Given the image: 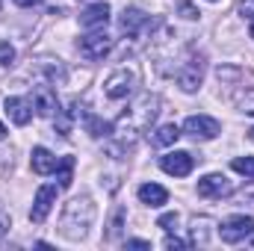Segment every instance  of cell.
Returning a JSON list of instances; mask_svg holds the SVG:
<instances>
[{"label":"cell","mask_w":254,"mask_h":251,"mask_svg":"<svg viewBox=\"0 0 254 251\" xmlns=\"http://www.w3.org/2000/svg\"><path fill=\"white\" fill-rule=\"evenodd\" d=\"M92 222H95V201L89 195H77V198H71L65 204L63 219H60V234L65 240L77 243V240H83L89 234Z\"/></svg>","instance_id":"6da1fadb"},{"label":"cell","mask_w":254,"mask_h":251,"mask_svg":"<svg viewBox=\"0 0 254 251\" xmlns=\"http://www.w3.org/2000/svg\"><path fill=\"white\" fill-rule=\"evenodd\" d=\"M136 86H139V74L133 71V68H116L110 77H107V83H104V92H107V98L110 101H127L133 92H136Z\"/></svg>","instance_id":"7a4b0ae2"},{"label":"cell","mask_w":254,"mask_h":251,"mask_svg":"<svg viewBox=\"0 0 254 251\" xmlns=\"http://www.w3.org/2000/svg\"><path fill=\"white\" fill-rule=\"evenodd\" d=\"M219 237L228 246H240V243L254 246V219H249V216H231L228 222L219 225Z\"/></svg>","instance_id":"3957f363"},{"label":"cell","mask_w":254,"mask_h":251,"mask_svg":"<svg viewBox=\"0 0 254 251\" xmlns=\"http://www.w3.org/2000/svg\"><path fill=\"white\" fill-rule=\"evenodd\" d=\"M77 48H80V54L89 60V63H98V60H104L110 51H113V39L104 33V27L101 30H92L89 36H83L80 42H77Z\"/></svg>","instance_id":"277c9868"},{"label":"cell","mask_w":254,"mask_h":251,"mask_svg":"<svg viewBox=\"0 0 254 251\" xmlns=\"http://www.w3.org/2000/svg\"><path fill=\"white\" fill-rule=\"evenodd\" d=\"M57 195H60V187H54V184H45V187H39V192H36V198H33L30 222L42 225V222L48 219V213L54 210V204H57Z\"/></svg>","instance_id":"5b68a950"},{"label":"cell","mask_w":254,"mask_h":251,"mask_svg":"<svg viewBox=\"0 0 254 251\" xmlns=\"http://www.w3.org/2000/svg\"><path fill=\"white\" fill-rule=\"evenodd\" d=\"M201 83H204V60L201 57H190L184 63V68L178 71V86L192 95V92L201 89Z\"/></svg>","instance_id":"8992f818"},{"label":"cell","mask_w":254,"mask_h":251,"mask_svg":"<svg viewBox=\"0 0 254 251\" xmlns=\"http://www.w3.org/2000/svg\"><path fill=\"white\" fill-rule=\"evenodd\" d=\"M195 166V157L190 151H169L166 157H160V169L172 178H187Z\"/></svg>","instance_id":"52a82bcc"},{"label":"cell","mask_w":254,"mask_h":251,"mask_svg":"<svg viewBox=\"0 0 254 251\" xmlns=\"http://www.w3.org/2000/svg\"><path fill=\"white\" fill-rule=\"evenodd\" d=\"M184 133L192 136V139L207 142V139H216V136H219V122L210 119V116H190V119L184 122Z\"/></svg>","instance_id":"ba28073f"},{"label":"cell","mask_w":254,"mask_h":251,"mask_svg":"<svg viewBox=\"0 0 254 251\" xmlns=\"http://www.w3.org/2000/svg\"><path fill=\"white\" fill-rule=\"evenodd\" d=\"M231 192H234V187L225 175H207V178L198 181V195L201 198H228Z\"/></svg>","instance_id":"9c48e42d"},{"label":"cell","mask_w":254,"mask_h":251,"mask_svg":"<svg viewBox=\"0 0 254 251\" xmlns=\"http://www.w3.org/2000/svg\"><path fill=\"white\" fill-rule=\"evenodd\" d=\"M148 24H151V21H148V15H145L142 9H136V6L125 9V12H122V18H119V27H122V33H125V36H139Z\"/></svg>","instance_id":"30bf717a"},{"label":"cell","mask_w":254,"mask_h":251,"mask_svg":"<svg viewBox=\"0 0 254 251\" xmlns=\"http://www.w3.org/2000/svg\"><path fill=\"white\" fill-rule=\"evenodd\" d=\"M107 21H110V6L107 3H92L80 15V27H86V30H101V27H107Z\"/></svg>","instance_id":"8fae6325"},{"label":"cell","mask_w":254,"mask_h":251,"mask_svg":"<svg viewBox=\"0 0 254 251\" xmlns=\"http://www.w3.org/2000/svg\"><path fill=\"white\" fill-rule=\"evenodd\" d=\"M33 107H36V113H39V116L51 119L54 113H60L57 92H54V89H48V86H39V89H36V95H33Z\"/></svg>","instance_id":"7c38bea8"},{"label":"cell","mask_w":254,"mask_h":251,"mask_svg":"<svg viewBox=\"0 0 254 251\" xmlns=\"http://www.w3.org/2000/svg\"><path fill=\"white\" fill-rule=\"evenodd\" d=\"M6 113H9V119L15 122V125H30V119H33V104L27 101V98H6Z\"/></svg>","instance_id":"4fadbf2b"},{"label":"cell","mask_w":254,"mask_h":251,"mask_svg":"<svg viewBox=\"0 0 254 251\" xmlns=\"http://www.w3.org/2000/svg\"><path fill=\"white\" fill-rule=\"evenodd\" d=\"M30 163H33V172L36 175H51L54 169H57V157L48 151V148H33V157H30Z\"/></svg>","instance_id":"5bb4252c"},{"label":"cell","mask_w":254,"mask_h":251,"mask_svg":"<svg viewBox=\"0 0 254 251\" xmlns=\"http://www.w3.org/2000/svg\"><path fill=\"white\" fill-rule=\"evenodd\" d=\"M139 201L148 204V207H163L169 201V192L160 187V184H142L139 187Z\"/></svg>","instance_id":"9a60e30c"},{"label":"cell","mask_w":254,"mask_h":251,"mask_svg":"<svg viewBox=\"0 0 254 251\" xmlns=\"http://www.w3.org/2000/svg\"><path fill=\"white\" fill-rule=\"evenodd\" d=\"M178 139H181V127L178 125H163L154 136H151V142L160 145V148H169V145H175Z\"/></svg>","instance_id":"2e32d148"},{"label":"cell","mask_w":254,"mask_h":251,"mask_svg":"<svg viewBox=\"0 0 254 251\" xmlns=\"http://www.w3.org/2000/svg\"><path fill=\"white\" fill-rule=\"evenodd\" d=\"M54 172H57L60 189H68V187H71V181H74V157H60Z\"/></svg>","instance_id":"e0dca14e"},{"label":"cell","mask_w":254,"mask_h":251,"mask_svg":"<svg viewBox=\"0 0 254 251\" xmlns=\"http://www.w3.org/2000/svg\"><path fill=\"white\" fill-rule=\"evenodd\" d=\"M86 130H89V136H95V139H107V136L113 133V125L101 122L98 116H86Z\"/></svg>","instance_id":"ac0fdd59"},{"label":"cell","mask_w":254,"mask_h":251,"mask_svg":"<svg viewBox=\"0 0 254 251\" xmlns=\"http://www.w3.org/2000/svg\"><path fill=\"white\" fill-rule=\"evenodd\" d=\"M237 107H240L243 113L254 116V86H249L246 92H237Z\"/></svg>","instance_id":"d6986e66"},{"label":"cell","mask_w":254,"mask_h":251,"mask_svg":"<svg viewBox=\"0 0 254 251\" xmlns=\"http://www.w3.org/2000/svg\"><path fill=\"white\" fill-rule=\"evenodd\" d=\"M210 225H213L210 219H192V240L204 246V243H207V228H210Z\"/></svg>","instance_id":"ffe728a7"},{"label":"cell","mask_w":254,"mask_h":251,"mask_svg":"<svg viewBox=\"0 0 254 251\" xmlns=\"http://www.w3.org/2000/svg\"><path fill=\"white\" fill-rule=\"evenodd\" d=\"M231 166H234V172H240L246 178H254V157H237Z\"/></svg>","instance_id":"44dd1931"},{"label":"cell","mask_w":254,"mask_h":251,"mask_svg":"<svg viewBox=\"0 0 254 251\" xmlns=\"http://www.w3.org/2000/svg\"><path fill=\"white\" fill-rule=\"evenodd\" d=\"M15 63V48L9 42H0V65H12Z\"/></svg>","instance_id":"7402d4cb"},{"label":"cell","mask_w":254,"mask_h":251,"mask_svg":"<svg viewBox=\"0 0 254 251\" xmlns=\"http://www.w3.org/2000/svg\"><path fill=\"white\" fill-rule=\"evenodd\" d=\"M157 228H163V231H175L178 228V213H166V216H160V222H157Z\"/></svg>","instance_id":"603a6c76"},{"label":"cell","mask_w":254,"mask_h":251,"mask_svg":"<svg viewBox=\"0 0 254 251\" xmlns=\"http://www.w3.org/2000/svg\"><path fill=\"white\" fill-rule=\"evenodd\" d=\"M178 12H181V15H184V18H187V21H195V18H198V15H201V12H198V9H195V6H192L190 0H181V3H178Z\"/></svg>","instance_id":"cb8c5ba5"},{"label":"cell","mask_w":254,"mask_h":251,"mask_svg":"<svg viewBox=\"0 0 254 251\" xmlns=\"http://www.w3.org/2000/svg\"><path fill=\"white\" fill-rule=\"evenodd\" d=\"M231 195H234V192H231ZM234 198H237L240 204H246V201H252V207H254V184H249V187H243L240 192H237V195H234Z\"/></svg>","instance_id":"d4e9b609"},{"label":"cell","mask_w":254,"mask_h":251,"mask_svg":"<svg viewBox=\"0 0 254 251\" xmlns=\"http://www.w3.org/2000/svg\"><path fill=\"white\" fill-rule=\"evenodd\" d=\"M166 249L172 251V249H190L192 243H187V240H181V237H166V243H163Z\"/></svg>","instance_id":"484cf974"},{"label":"cell","mask_w":254,"mask_h":251,"mask_svg":"<svg viewBox=\"0 0 254 251\" xmlns=\"http://www.w3.org/2000/svg\"><path fill=\"white\" fill-rule=\"evenodd\" d=\"M127 249H151V243H148V240H127Z\"/></svg>","instance_id":"4316f807"},{"label":"cell","mask_w":254,"mask_h":251,"mask_svg":"<svg viewBox=\"0 0 254 251\" xmlns=\"http://www.w3.org/2000/svg\"><path fill=\"white\" fill-rule=\"evenodd\" d=\"M15 3H18V6H24V9H27V6H39V3H42V0H15Z\"/></svg>","instance_id":"83f0119b"},{"label":"cell","mask_w":254,"mask_h":251,"mask_svg":"<svg viewBox=\"0 0 254 251\" xmlns=\"http://www.w3.org/2000/svg\"><path fill=\"white\" fill-rule=\"evenodd\" d=\"M0 139H6V127L0 125Z\"/></svg>","instance_id":"f1b7e54d"},{"label":"cell","mask_w":254,"mask_h":251,"mask_svg":"<svg viewBox=\"0 0 254 251\" xmlns=\"http://www.w3.org/2000/svg\"><path fill=\"white\" fill-rule=\"evenodd\" d=\"M246 6H254V0H243V9H246Z\"/></svg>","instance_id":"f546056e"},{"label":"cell","mask_w":254,"mask_h":251,"mask_svg":"<svg viewBox=\"0 0 254 251\" xmlns=\"http://www.w3.org/2000/svg\"><path fill=\"white\" fill-rule=\"evenodd\" d=\"M252 39H254V15H252Z\"/></svg>","instance_id":"4dcf8cb0"},{"label":"cell","mask_w":254,"mask_h":251,"mask_svg":"<svg viewBox=\"0 0 254 251\" xmlns=\"http://www.w3.org/2000/svg\"><path fill=\"white\" fill-rule=\"evenodd\" d=\"M249 136H252V139H254V127H252V130H249Z\"/></svg>","instance_id":"1f68e13d"},{"label":"cell","mask_w":254,"mask_h":251,"mask_svg":"<svg viewBox=\"0 0 254 251\" xmlns=\"http://www.w3.org/2000/svg\"><path fill=\"white\" fill-rule=\"evenodd\" d=\"M210 3H219V0H210Z\"/></svg>","instance_id":"d6a6232c"}]
</instances>
